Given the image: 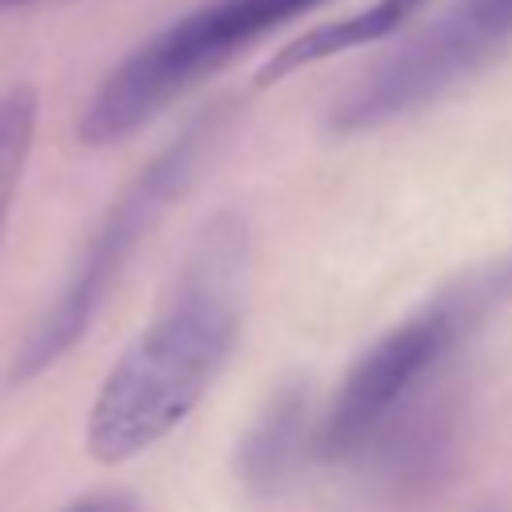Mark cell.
<instances>
[{
	"label": "cell",
	"instance_id": "cell-1",
	"mask_svg": "<svg viewBox=\"0 0 512 512\" xmlns=\"http://www.w3.org/2000/svg\"><path fill=\"white\" fill-rule=\"evenodd\" d=\"M248 292V224L216 212L184 252V264L152 316L104 376L88 412V452L124 464L164 440L228 364Z\"/></svg>",
	"mask_w": 512,
	"mask_h": 512
},
{
	"label": "cell",
	"instance_id": "cell-2",
	"mask_svg": "<svg viewBox=\"0 0 512 512\" xmlns=\"http://www.w3.org/2000/svg\"><path fill=\"white\" fill-rule=\"evenodd\" d=\"M232 120H236V104L228 100L208 104L120 188V196L108 204L100 224L88 232L64 288L44 308V316L32 324L28 340L16 348L12 368H8L12 384H28L32 376L48 372L56 360H64L84 340L108 292L120 284L124 268L140 252V244L156 232L164 212L192 188L200 168L220 152Z\"/></svg>",
	"mask_w": 512,
	"mask_h": 512
},
{
	"label": "cell",
	"instance_id": "cell-3",
	"mask_svg": "<svg viewBox=\"0 0 512 512\" xmlns=\"http://www.w3.org/2000/svg\"><path fill=\"white\" fill-rule=\"evenodd\" d=\"M512 300V252L472 264L452 284H444L424 308L388 328L360 360L348 368L328 416L316 432V452L324 460L360 456L384 424L408 408L424 384H436L452 352L484 328Z\"/></svg>",
	"mask_w": 512,
	"mask_h": 512
},
{
	"label": "cell",
	"instance_id": "cell-4",
	"mask_svg": "<svg viewBox=\"0 0 512 512\" xmlns=\"http://www.w3.org/2000/svg\"><path fill=\"white\" fill-rule=\"evenodd\" d=\"M328 0H204L140 40L92 92L76 136L92 148L120 144L176 96L236 60L272 28L320 8Z\"/></svg>",
	"mask_w": 512,
	"mask_h": 512
},
{
	"label": "cell",
	"instance_id": "cell-5",
	"mask_svg": "<svg viewBox=\"0 0 512 512\" xmlns=\"http://www.w3.org/2000/svg\"><path fill=\"white\" fill-rule=\"evenodd\" d=\"M512 40V0H460L420 36L368 68L328 112L340 136L372 132L420 112L484 68Z\"/></svg>",
	"mask_w": 512,
	"mask_h": 512
},
{
	"label": "cell",
	"instance_id": "cell-6",
	"mask_svg": "<svg viewBox=\"0 0 512 512\" xmlns=\"http://www.w3.org/2000/svg\"><path fill=\"white\" fill-rule=\"evenodd\" d=\"M304 432H308V388L304 380H284L264 400V408L236 444L240 480L252 492H276L304 456Z\"/></svg>",
	"mask_w": 512,
	"mask_h": 512
},
{
	"label": "cell",
	"instance_id": "cell-7",
	"mask_svg": "<svg viewBox=\"0 0 512 512\" xmlns=\"http://www.w3.org/2000/svg\"><path fill=\"white\" fill-rule=\"evenodd\" d=\"M428 0H376L344 20H332V24H320V28H308L304 36H296L292 44L276 48L264 68L256 72V84H276L308 64H320L336 52H348V48H364V44H376L384 36H392L404 20H412Z\"/></svg>",
	"mask_w": 512,
	"mask_h": 512
},
{
	"label": "cell",
	"instance_id": "cell-8",
	"mask_svg": "<svg viewBox=\"0 0 512 512\" xmlns=\"http://www.w3.org/2000/svg\"><path fill=\"white\" fill-rule=\"evenodd\" d=\"M36 116H40V96L32 84H12L0 92V224L8 216L20 172L32 152Z\"/></svg>",
	"mask_w": 512,
	"mask_h": 512
},
{
	"label": "cell",
	"instance_id": "cell-9",
	"mask_svg": "<svg viewBox=\"0 0 512 512\" xmlns=\"http://www.w3.org/2000/svg\"><path fill=\"white\" fill-rule=\"evenodd\" d=\"M64 512H140V504H136L128 492L104 488V492H88V496L72 500Z\"/></svg>",
	"mask_w": 512,
	"mask_h": 512
},
{
	"label": "cell",
	"instance_id": "cell-10",
	"mask_svg": "<svg viewBox=\"0 0 512 512\" xmlns=\"http://www.w3.org/2000/svg\"><path fill=\"white\" fill-rule=\"evenodd\" d=\"M28 4H44V0H0V12H8V8H28Z\"/></svg>",
	"mask_w": 512,
	"mask_h": 512
}]
</instances>
